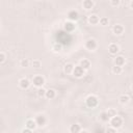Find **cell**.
Instances as JSON below:
<instances>
[{"label":"cell","instance_id":"32","mask_svg":"<svg viewBox=\"0 0 133 133\" xmlns=\"http://www.w3.org/2000/svg\"><path fill=\"white\" fill-rule=\"evenodd\" d=\"M22 133H33V131H32V130H30V129L24 128V129H22Z\"/></svg>","mask_w":133,"mask_h":133},{"label":"cell","instance_id":"21","mask_svg":"<svg viewBox=\"0 0 133 133\" xmlns=\"http://www.w3.org/2000/svg\"><path fill=\"white\" fill-rule=\"evenodd\" d=\"M52 50H53V52L58 53V52H60V51L62 50V45H61L60 43H55V44H53V46H52Z\"/></svg>","mask_w":133,"mask_h":133},{"label":"cell","instance_id":"6","mask_svg":"<svg viewBox=\"0 0 133 133\" xmlns=\"http://www.w3.org/2000/svg\"><path fill=\"white\" fill-rule=\"evenodd\" d=\"M34 121H35V123H36V126L37 127H44V126H46V124H47V117L44 115V114H38V115H36L35 116V118H34Z\"/></svg>","mask_w":133,"mask_h":133},{"label":"cell","instance_id":"26","mask_svg":"<svg viewBox=\"0 0 133 133\" xmlns=\"http://www.w3.org/2000/svg\"><path fill=\"white\" fill-rule=\"evenodd\" d=\"M100 119L103 122V123H107L108 121H109V117H108V115H107V113H106V111H102L101 113H100Z\"/></svg>","mask_w":133,"mask_h":133},{"label":"cell","instance_id":"7","mask_svg":"<svg viewBox=\"0 0 133 133\" xmlns=\"http://www.w3.org/2000/svg\"><path fill=\"white\" fill-rule=\"evenodd\" d=\"M30 85H31V81L27 77H23L19 80V86L22 89H28Z\"/></svg>","mask_w":133,"mask_h":133},{"label":"cell","instance_id":"29","mask_svg":"<svg viewBox=\"0 0 133 133\" xmlns=\"http://www.w3.org/2000/svg\"><path fill=\"white\" fill-rule=\"evenodd\" d=\"M110 5L111 6H113V7H116V6H118L119 4H121V1L119 0H110Z\"/></svg>","mask_w":133,"mask_h":133},{"label":"cell","instance_id":"11","mask_svg":"<svg viewBox=\"0 0 133 133\" xmlns=\"http://www.w3.org/2000/svg\"><path fill=\"white\" fill-rule=\"evenodd\" d=\"M79 65H80L84 71H87V70H89V68H90V65H91V62H90V60L87 59V58H82V59H80V61H79Z\"/></svg>","mask_w":133,"mask_h":133},{"label":"cell","instance_id":"12","mask_svg":"<svg viewBox=\"0 0 133 133\" xmlns=\"http://www.w3.org/2000/svg\"><path fill=\"white\" fill-rule=\"evenodd\" d=\"M99 19H100V17L97 14H91V15L88 16L87 22L90 25H97V24H99Z\"/></svg>","mask_w":133,"mask_h":133},{"label":"cell","instance_id":"10","mask_svg":"<svg viewBox=\"0 0 133 133\" xmlns=\"http://www.w3.org/2000/svg\"><path fill=\"white\" fill-rule=\"evenodd\" d=\"M113 63H114V65H117V66H122L123 68V65L126 63V59H125V57L123 55H117V56L114 57Z\"/></svg>","mask_w":133,"mask_h":133},{"label":"cell","instance_id":"27","mask_svg":"<svg viewBox=\"0 0 133 133\" xmlns=\"http://www.w3.org/2000/svg\"><path fill=\"white\" fill-rule=\"evenodd\" d=\"M31 64H32L33 68H35V69H39V68L42 66V61H41L39 59H33V60L31 61Z\"/></svg>","mask_w":133,"mask_h":133},{"label":"cell","instance_id":"31","mask_svg":"<svg viewBox=\"0 0 133 133\" xmlns=\"http://www.w3.org/2000/svg\"><path fill=\"white\" fill-rule=\"evenodd\" d=\"M5 59H6V55H5V53L0 51V63L4 62V61H5Z\"/></svg>","mask_w":133,"mask_h":133},{"label":"cell","instance_id":"15","mask_svg":"<svg viewBox=\"0 0 133 133\" xmlns=\"http://www.w3.org/2000/svg\"><path fill=\"white\" fill-rule=\"evenodd\" d=\"M63 28L64 30H66L68 32H72L75 28H76V25H75V22H71V21H66L63 25Z\"/></svg>","mask_w":133,"mask_h":133},{"label":"cell","instance_id":"8","mask_svg":"<svg viewBox=\"0 0 133 133\" xmlns=\"http://www.w3.org/2000/svg\"><path fill=\"white\" fill-rule=\"evenodd\" d=\"M125 31V27L122 25V24H114L113 27H112V32L114 35H122Z\"/></svg>","mask_w":133,"mask_h":133},{"label":"cell","instance_id":"3","mask_svg":"<svg viewBox=\"0 0 133 133\" xmlns=\"http://www.w3.org/2000/svg\"><path fill=\"white\" fill-rule=\"evenodd\" d=\"M45 82H46V79H45V77H44L43 75H41V74L34 75V76L32 77V79H31V84H33V86H35V87H37V88L43 87L44 84H45Z\"/></svg>","mask_w":133,"mask_h":133},{"label":"cell","instance_id":"18","mask_svg":"<svg viewBox=\"0 0 133 133\" xmlns=\"http://www.w3.org/2000/svg\"><path fill=\"white\" fill-rule=\"evenodd\" d=\"M81 130H82V127L79 124H73L69 128V132L70 133H79Z\"/></svg>","mask_w":133,"mask_h":133},{"label":"cell","instance_id":"9","mask_svg":"<svg viewBox=\"0 0 133 133\" xmlns=\"http://www.w3.org/2000/svg\"><path fill=\"white\" fill-rule=\"evenodd\" d=\"M66 18H68L69 21L75 22V21H77V20L79 19V12H78L77 10H75V9H72V10H70V11L68 12Z\"/></svg>","mask_w":133,"mask_h":133},{"label":"cell","instance_id":"16","mask_svg":"<svg viewBox=\"0 0 133 133\" xmlns=\"http://www.w3.org/2000/svg\"><path fill=\"white\" fill-rule=\"evenodd\" d=\"M56 97V90L53 89V88H49V89H46V94H45V98L48 99V100H52Z\"/></svg>","mask_w":133,"mask_h":133},{"label":"cell","instance_id":"2","mask_svg":"<svg viewBox=\"0 0 133 133\" xmlns=\"http://www.w3.org/2000/svg\"><path fill=\"white\" fill-rule=\"evenodd\" d=\"M85 105L88 108H96L99 105V99L96 95H88L85 98Z\"/></svg>","mask_w":133,"mask_h":133},{"label":"cell","instance_id":"24","mask_svg":"<svg viewBox=\"0 0 133 133\" xmlns=\"http://www.w3.org/2000/svg\"><path fill=\"white\" fill-rule=\"evenodd\" d=\"M29 64H30V61L28 58H22L20 60V66H22V68H27V66H29Z\"/></svg>","mask_w":133,"mask_h":133},{"label":"cell","instance_id":"1","mask_svg":"<svg viewBox=\"0 0 133 133\" xmlns=\"http://www.w3.org/2000/svg\"><path fill=\"white\" fill-rule=\"evenodd\" d=\"M108 123H109V127H112V128H114V129L117 130L118 128H121V127L123 126L124 119H123L122 116H119V115L116 114V115L110 117L109 121H108Z\"/></svg>","mask_w":133,"mask_h":133},{"label":"cell","instance_id":"19","mask_svg":"<svg viewBox=\"0 0 133 133\" xmlns=\"http://www.w3.org/2000/svg\"><path fill=\"white\" fill-rule=\"evenodd\" d=\"M129 101H130V97H129L127 94H123V95H121V96L118 97V102H119L121 104H123V105L128 104Z\"/></svg>","mask_w":133,"mask_h":133},{"label":"cell","instance_id":"13","mask_svg":"<svg viewBox=\"0 0 133 133\" xmlns=\"http://www.w3.org/2000/svg\"><path fill=\"white\" fill-rule=\"evenodd\" d=\"M36 123H35V121H34V118H27L26 121H25V128H27V129H30V130H34V129H36Z\"/></svg>","mask_w":133,"mask_h":133},{"label":"cell","instance_id":"4","mask_svg":"<svg viewBox=\"0 0 133 133\" xmlns=\"http://www.w3.org/2000/svg\"><path fill=\"white\" fill-rule=\"evenodd\" d=\"M84 47L86 50L88 51H95L97 48H98V43L97 41L94 38V37H89L85 41V44H84Z\"/></svg>","mask_w":133,"mask_h":133},{"label":"cell","instance_id":"30","mask_svg":"<svg viewBox=\"0 0 133 133\" xmlns=\"http://www.w3.org/2000/svg\"><path fill=\"white\" fill-rule=\"evenodd\" d=\"M105 133H117V130L112 127H107L105 130Z\"/></svg>","mask_w":133,"mask_h":133},{"label":"cell","instance_id":"22","mask_svg":"<svg viewBox=\"0 0 133 133\" xmlns=\"http://www.w3.org/2000/svg\"><path fill=\"white\" fill-rule=\"evenodd\" d=\"M99 24L102 26H107L109 24V19L107 17H101L99 19Z\"/></svg>","mask_w":133,"mask_h":133},{"label":"cell","instance_id":"28","mask_svg":"<svg viewBox=\"0 0 133 133\" xmlns=\"http://www.w3.org/2000/svg\"><path fill=\"white\" fill-rule=\"evenodd\" d=\"M45 94H46V89H45L44 87H39V88H37V96H38L39 98L45 97Z\"/></svg>","mask_w":133,"mask_h":133},{"label":"cell","instance_id":"25","mask_svg":"<svg viewBox=\"0 0 133 133\" xmlns=\"http://www.w3.org/2000/svg\"><path fill=\"white\" fill-rule=\"evenodd\" d=\"M105 111H106V113H107V115H108V117H109V118L117 114V112H116V110H115L114 108H108V109H107V110H105Z\"/></svg>","mask_w":133,"mask_h":133},{"label":"cell","instance_id":"14","mask_svg":"<svg viewBox=\"0 0 133 133\" xmlns=\"http://www.w3.org/2000/svg\"><path fill=\"white\" fill-rule=\"evenodd\" d=\"M118 51H119V46H118L117 44H115V43L109 44V46H108V52H109L111 55H115Z\"/></svg>","mask_w":133,"mask_h":133},{"label":"cell","instance_id":"20","mask_svg":"<svg viewBox=\"0 0 133 133\" xmlns=\"http://www.w3.org/2000/svg\"><path fill=\"white\" fill-rule=\"evenodd\" d=\"M74 66H75V65H74L73 63H71V62L65 63L64 66H63L64 73H65V74H72V72H73V70H74Z\"/></svg>","mask_w":133,"mask_h":133},{"label":"cell","instance_id":"5","mask_svg":"<svg viewBox=\"0 0 133 133\" xmlns=\"http://www.w3.org/2000/svg\"><path fill=\"white\" fill-rule=\"evenodd\" d=\"M72 75L76 78H82L84 75H85V71L78 64V65H75L74 66V70L72 72Z\"/></svg>","mask_w":133,"mask_h":133},{"label":"cell","instance_id":"23","mask_svg":"<svg viewBox=\"0 0 133 133\" xmlns=\"http://www.w3.org/2000/svg\"><path fill=\"white\" fill-rule=\"evenodd\" d=\"M111 71H112V73L114 75H119L123 72V68L122 66H117V65H113L112 69H111Z\"/></svg>","mask_w":133,"mask_h":133},{"label":"cell","instance_id":"17","mask_svg":"<svg viewBox=\"0 0 133 133\" xmlns=\"http://www.w3.org/2000/svg\"><path fill=\"white\" fill-rule=\"evenodd\" d=\"M82 6L84 9L86 10H89V9H92L94 6H95V2L92 0H84L82 2Z\"/></svg>","mask_w":133,"mask_h":133},{"label":"cell","instance_id":"33","mask_svg":"<svg viewBox=\"0 0 133 133\" xmlns=\"http://www.w3.org/2000/svg\"><path fill=\"white\" fill-rule=\"evenodd\" d=\"M79 133H89V132H88L87 130H84V129H82V130H81Z\"/></svg>","mask_w":133,"mask_h":133}]
</instances>
